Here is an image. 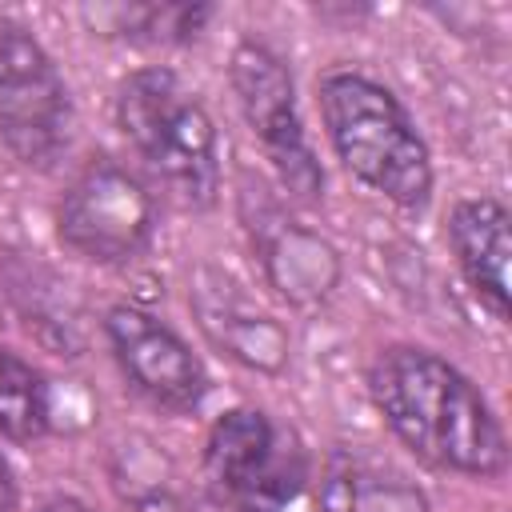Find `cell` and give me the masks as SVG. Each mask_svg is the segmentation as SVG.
I'll return each mask as SVG.
<instances>
[{
  "instance_id": "12",
  "label": "cell",
  "mask_w": 512,
  "mask_h": 512,
  "mask_svg": "<svg viewBox=\"0 0 512 512\" xmlns=\"http://www.w3.org/2000/svg\"><path fill=\"white\" fill-rule=\"evenodd\" d=\"M316 500L320 512H428V496L408 472L360 448H336L324 460Z\"/></svg>"
},
{
  "instance_id": "6",
  "label": "cell",
  "mask_w": 512,
  "mask_h": 512,
  "mask_svg": "<svg viewBox=\"0 0 512 512\" xmlns=\"http://www.w3.org/2000/svg\"><path fill=\"white\" fill-rule=\"evenodd\" d=\"M228 80H232L240 116L260 140L280 188L300 204H316L324 196V172L308 144L288 64L268 44L240 40L228 60Z\"/></svg>"
},
{
  "instance_id": "15",
  "label": "cell",
  "mask_w": 512,
  "mask_h": 512,
  "mask_svg": "<svg viewBox=\"0 0 512 512\" xmlns=\"http://www.w3.org/2000/svg\"><path fill=\"white\" fill-rule=\"evenodd\" d=\"M36 512H92L84 500H76V496H56V500H48V504H40Z\"/></svg>"
},
{
  "instance_id": "4",
  "label": "cell",
  "mask_w": 512,
  "mask_h": 512,
  "mask_svg": "<svg viewBox=\"0 0 512 512\" xmlns=\"http://www.w3.org/2000/svg\"><path fill=\"white\" fill-rule=\"evenodd\" d=\"M208 496L236 512H280L308 480L304 448L260 408H228L204 444Z\"/></svg>"
},
{
  "instance_id": "5",
  "label": "cell",
  "mask_w": 512,
  "mask_h": 512,
  "mask_svg": "<svg viewBox=\"0 0 512 512\" xmlns=\"http://www.w3.org/2000/svg\"><path fill=\"white\" fill-rule=\"evenodd\" d=\"M72 136L68 84L36 40L12 16H0V144L24 168H52Z\"/></svg>"
},
{
  "instance_id": "8",
  "label": "cell",
  "mask_w": 512,
  "mask_h": 512,
  "mask_svg": "<svg viewBox=\"0 0 512 512\" xmlns=\"http://www.w3.org/2000/svg\"><path fill=\"white\" fill-rule=\"evenodd\" d=\"M108 348L124 380L156 408L192 412L208 392L204 360L152 312L136 304H116L104 312Z\"/></svg>"
},
{
  "instance_id": "14",
  "label": "cell",
  "mask_w": 512,
  "mask_h": 512,
  "mask_svg": "<svg viewBox=\"0 0 512 512\" xmlns=\"http://www.w3.org/2000/svg\"><path fill=\"white\" fill-rule=\"evenodd\" d=\"M16 500H20L16 472H12V464L0 456V512H12V508H16Z\"/></svg>"
},
{
  "instance_id": "2",
  "label": "cell",
  "mask_w": 512,
  "mask_h": 512,
  "mask_svg": "<svg viewBox=\"0 0 512 512\" xmlns=\"http://www.w3.org/2000/svg\"><path fill=\"white\" fill-rule=\"evenodd\" d=\"M320 120L340 164L404 212L432 200V156L404 104L364 72H328L316 84Z\"/></svg>"
},
{
  "instance_id": "7",
  "label": "cell",
  "mask_w": 512,
  "mask_h": 512,
  "mask_svg": "<svg viewBox=\"0 0 512 512\" xmlns=\"http://www.w3.org/2000/svg\"><path fill=\"white\" fill-rule=\"evenodd\" d=\"M56 232L64 248L92 264H124L152 244L156 196L120 160H92L68 184L56 208Z\"/></svg>"
},
{
  "instance_id": "1",
  "label": "cell",
  "mask_w": 512,
  "mask_h": 512,
  "mask_svg": "<svg viewBox=\"0 0 512 512\" xmlns=\"http://www.w3.org/2000/svg\"><path fill=\"white\" fill-rule=\"evenodd\" d=\"M368 396L392 436L424 464L476 480L504 476V424L452 360L416 344H392L368 368Z\"/></svg>"
},
{
  "instance_id": "10",
  "label": "cell",
  "mask_w": 512,
  "mask_h": 512,
  "mask_svg": "<svg viewBox=\"0 0 512 512\" xmlns=\"http://www.w3.org/2000/svg\"><path fill=\"white\" fill-rule=\"evenodd\" d=\"M248 232L264 264V276L284 300L316 304L336 288L340 256L320 232L304 228L300 220H288L276 204H260L256 216L248 220Z\"/></svg>"
},
{
  "instance_id": "11",
  "label": "cell",
  "mask_w": 512,
  "mask_h": 512,
  "mask_svg": "<svg viewBox=\"0 0 512 512\" xmlns=\"http://www.w3.org/2000/svg\"><path fill=\"white\" fill-rule=\"evenodd\" d=\"M508 208L496 196H464L448 212V248L480 296V304L508 320V260H512V232Z\"/></svg>"
},
{
  "instance_id": "13",
  "label": "cell",
  "mask_w": 512,
  "mask_h": 512,
  "mask_svg": "<svg viewBox=\"0 0 512 512\" xmlns=\"http://www.w3.org/2000/svg\"><path fill=\"white\" fill-rule=\"evenodd\" d=\"M52 428V396L44 376L20 360L16 352L0 348V436L16 444H32Z\"/></svg>"
},
{
  "instance_id": "16",
  "label": "cell",
  "mask_w": 512,
  "mask_h": 512,
  "mask_svg": "<svg viewBox=\"0 0 512 512\" xmlns=\"http://www.w3.org/2000/svg\"><path fill=\"white\" fill-rule=\"evenodd\" d=\"M196 512H236V508H228V504H220L216 496H204V500L196 504Z\"/></svg>"
},
{
  "instance_id": "3",
  "label": "cell",
  "mask_w": 512,
  "mask_h": 512,
  "mask_svg": "<svg viewBox=\"0 0 512 512\" xmlns=\"http://www.w3.org/2000/svg\"><path fill=\"white\" fill-rule=\"evenodd\" d=\"M116 124L152 180L188 212L220 200V136L172 68H136L116 88Z\"/></svg>"
},
{
  "instance_id": "9",
  "label": "cell",
  "mask_w": 512,
  "mask_h": 512,
  "mask_svg": "<svg viewBox=\"0 0 512 512\" xmlns=\"http://www.w3.org/2000/svg\"><path fill=\"white\" fill-rule=\"evenodd\" d=\"M188 304L216 352H224L248 372H264V376L284 372L288 348H292L288 328L272 312H264L240 288L236 276H228L224 268L200 264L188 276Z\"/></svg>"
}]
</instances>
